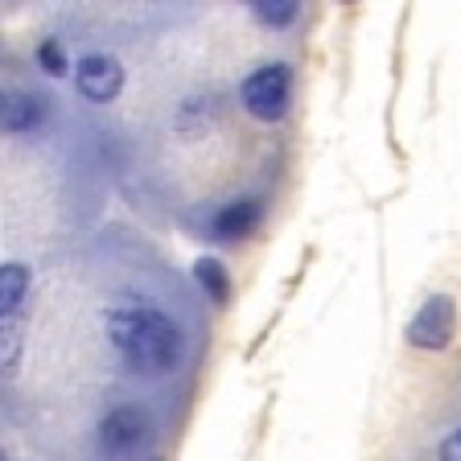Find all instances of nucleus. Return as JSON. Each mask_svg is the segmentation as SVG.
<instances>
[{
	"label": "nucleus",
	"mask_w": 461,
	"mask_h": 461,
	"mask_svg": "<svg viewBox=\"0 0 461 461\" xmlns=\"http://www.w3.org/2000/svg\"><path fill=\"white\" fill-rule=\"evenodd\" d=\"M95 437H99V449L112 461H128L153 441V420H149V412L140 403H115L112 412L99 420Z\"/></svg>",
	"instance_id": "f03ea898"
},
{
	"label": "nucleus",
	"mask_w": 461,
	"mask_h": 461,
	"mask_svg": "<svg viewBox=\"0 0 461 461\" xmlns=\"http://www.w3.org/2000/svg\"><path fill=\"white\" fill-rule=\"evenodd\" d=\"M297 13H301L297 0H256V5H251V17L264 21V25H272V29L293 25V21H297Z\"/></svg>",
	"instance_id": "9d476101"
},
{
	"label": "nucleus",
	"mask_w": 461,
	"mask_h": 461,
	"mask_svg": "<svg viewBox=\"0 0 461 461\" xmlns=\"http://www.w3.org/2000/svg\"><path fill=\"white\" fill-rule=\"evenodd\" d=\"M288 95H293V75L288 67L272 62V67H259L243 78L240 99L256 120H280L288 112Z\"/></svg>",
	"instance_id": "7ed1b4c3"
},
{
	"label": "nucleus",
	"mask_w": 461,
	"mask_h": 461,
	"mask_svg": "<svg viewBox=\"0 0 461 461\" xmlns=\"http://www.w3.org/2000/svg\"><path fill=\"white\" fill-rule=\"evenodd\" d=\"M194 276H198V285L206 288V297L219 301V305H227V297H230V276H227V268H222L219 259L202 256L198 264H194Z\"/></svg>",
	"instance_id": "1a4fd4ad"
},
{
	"label": "nucleus",
	"mask_w": 461,
	"mask_h": 461,
	"mask_svg": "<svg viewBox=\"0 0 461 461\" xmlns=\"http://www.w3.org/2000/svg\"><path fill=\"white\" fill-rule=\"evenodd\" d=\"M75 83L91 104H112L124 91V67L112 54H86V58H78Z\"/></svg>",
	"instance_id": "39448f33"
},
{
	"label": "nucleus",
	"mask_w": 461,
	"mask_h": 461,
	"mask_svg": "<svg viewBox=\"0 0 461 461\" xmlns=\"http://www.w3.org/2000/svg\"><path fill=\"white\" fill-rule=\"evenodd\" d=\"M256 227H259V202H251V198L227 202V206L211 219V230L219 243H240V240H248Z\"/></svg>",
	"instance_id": "423d86ee"
},
{
	"label": "nucleus",
	"mask_w": 461,
	"mask_h": 461,
	"mask_svg": "<svg viewBox=\"0 0 461 461\" xmlns=\"http://www.w3.org/2000/svg\"><path fill=\"white\" fill-rule=\"evenodd\" d=\"M104 334L132 375H169L185 358L182 326L149 301H115L104 313Z\"/></svg>",
	"instance_id": "f257e3e1"
},
{
	"label": "nucleus",
	"mask_w": 461,
	"mask_h": 461,
	"mask_svg": "<svg viewBox=\"0 0 461 461\" xmlns=\"http://www.w3.org/2000/svg\"><path fill=\"white\" fill-rule=\"evenodd\" d=\"M149 461H161V457H149Z\"/></svg>",
	"instance_id": "ddd939ff"
},
{
	"label": "nucleus",
	"mask_w": 461,
	"mask_h": 461,
	"mask_svg": "<svg viewBox=\"0 0 461 461\" xmlns=\"http://www.w3.org/2000/svg\"><path fill=\"white\" fill-rule=\"evenodd\" d=\"M38 62H41V70H46V75H54V78H62L70 70V62H67V54H62V46H58V41H41V46H38Z\"/></svg>",
	"instance_id": "9b49d317"
},
{
	"label": "nucleus",
	"mask_w": 461,
	"mask_h": 461,
	"mask_svg": "<svg viewBox=\"0 0 461 461\" xmlns=\"http://www.w3.org/2000/svg\"><path fill=\"white\" fill-rule=\"evenodd\" d=\"M46 120V104L38 95H29V91H9L5 95V132L13 136H25Z\"/></svg>",
	"instance_id": "0eeeda50"
},
{
	"label": "nucleus",
	"mask_w": 461,
	"mask_h": 461,
	"mask_svg": "<svg viewBox=\"0 0 461 461\" xmlns=\"http://www.w3.org/2000/svg\"><path fill=\"white\" fill-rule=\"evenodd\" d=\"M441 461H461V429L441 441Z\"/></svg>",
	"instance_id": "f8f14e48"
},
{
	"label": "nucleus",
	"mask_w": 461,
	"mask_h": 461,
	"mask_svg": "<svg viewBox=\"0 0 461 461\" xmlns=\"http://www.w3.org/2000/svg\"><path fill=\"white\" fill-rule=\"evenodd\" d=\"M25 288H29L25 264H5V268H0V313H5V321H17Z\"/></svg>",
	"instance_id": "6e6552de"
},
{
	"label": "nucleus",
	"mask_w": 461,
	"mask_h": 461,
	"mask_svg": "<svg viewBox=\"0 0 461 461\" xmlns=\"http://www.w3.org/2000/svg\"><path fill=\"white\" fill-rule=\"evenodd\" d=\"M453 330H457V305H453V297H445V293H437V297H429L420 305V313L408 321V346H416V350H445V346L453 342Z\"/></svg>",
	"instance_id": "20e7f679"
}]
</instances>
